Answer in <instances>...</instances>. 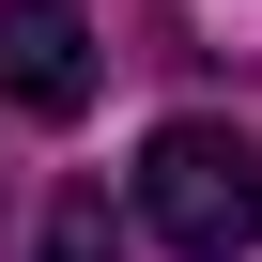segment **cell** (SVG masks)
<instances>
[{"label":"cell","instance_id":"obj_1","mask_svg":"<svg viewBox=\"0 0 262 262\" xmlns=\"http://www.w3.org/2000/svg\"><path fill=\"white\" fill-rule=\"evenodd\" d=\"M139 231L170 247V262H247L262 247V139L247 123H155L139 139Z\"/></svg>","mask_w":262,"mask_h":262},{"label":"cell","instance_id":"obj_2","mask_svg":"<svg viewBox=\"0 0 262 262\" xmlns=\"http://www.w3.org/2000/svg\"><path fill=\"white\" fill-rule=\"evenodd\" d=\"M0 108H31V123L93 108V16L77 0H0Z\"/></svg>","mask_w":262,"mask_h":262},{"label":"cell","instance_id":"obj_3","mask_svg":"<svg viewBox=\"0 0 262 262\" xmlns=\"http://www.w3.org/2000/svg\"><path fill=\"white\" fill-rule=\"evenodd\" d=\"M47 262H123V216H108V185H62V201H47Z\"/></svg>","mask_w":262,"mask_h":262}]
</instances>
